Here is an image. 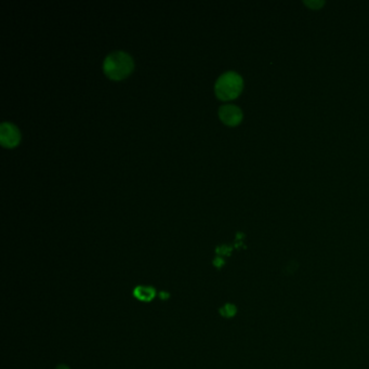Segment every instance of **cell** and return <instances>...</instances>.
Segmentation results:
<instances>
[{"instance_id": "1", "label": "cell", "mask_w": 369, "mask_h": 369, "mask_svg": "<svg viewBox=\"0 0 369 369\" xmlns=\"http://www.w3.org/2000/svg\"><path fill=\"white\" fill-rule=\"evenodd\" d=\"M133 59L124 51H114L109 53L103 62L105 75L113 81H122L133 71Z\"/></svg>"}, {"instance_id": "2", "label": "cell", "mask_w": 369, "mask_h": 369, "mask_svg": "<svg viewBox=\"0 0 369 369\" xmlns=\"http://www.w3.org/2000/svg\"><path fill=\"white\" fill-rule=\"evenodd\" d=\"M243 78L237 73L226 72L218 78L215 85V92L220 100L228 101L239 95L243 90Z\"/></svg>"}, {"instance_id": "3", "label": "cell", "mask_w": 369, "mask_h": 369, "mask_svg": "<svg viewBox=\"0 0 369 369\" xmlns=\"http://www.w3.org/2000/svg\"><path fill=\"white\" fill-rule=\"evenodd\" d=\"M21 140V133L15 125L11 123H3L0 126V143L4 147H15Z\"/></svg>"}, {"instance_id": "4", "label": "cell", "mask_w": 369, "mask_h": 369, "mask_svg": "<svg viewBox=\"0 0 369 369\" xmlns=\"http://www.w3.org/2000/svg\"><path fill=\"white\" fill-rule=\"evenodd\" d=\"M219 117L227 126H236L242 122V109L233 104H225L219 108Z\"/></svg>"}, {"instance_id": "5", "label": "cell", "mask_w": 369, "mask_h": 369, "mask_svg": "<svg viewBox=\"0 0 369 369\" xmlns=\"http://www.w3.org/2000/svg\"><path fill=\"white\" fill-rule=\"evenodd\" d=\"M133 295L135 298L139 299V300L144 301V302H149L155 298L156 292H155V289L151 286H139L134 289Z\"/></svg>"}, {"instance_id": "6", "label": "cell", "mask_w": 369, "mask_h": 369, "mask_svg": "<svg viewBox=\"0 0 369 369\" xmlns=\"http://www.w3.org/2000/svg\"><path fill=\"white\" fill-rule=\"evenodd\" d=\"M220 313L224 316V317H233L236 314V306L233 304H225L221 310Z\"/></svg>"}, {"instance_id": "7", "label": "cell", "mask_w": 369, "mask_h": 369, "mask_svg": "<svg viewBox=\"0 0 369 369\" xmlns=\"http://www.w3.org/2000/svg\"><path fill=\"white\" fill-rule=\"evenodd\" d=\"M305 4L308 5V6H312V5H313V6H316V8H317V7H321L324 3H316V4H315V3H305Z\"/></svg>"}, {"instance_id": "8", "label": "cell", "mask_w": 369, "mask_h": 369, "mask_svg": "<svg viewBox=\"0 0 369 369\" xmlns=\"http://www.w3.org/2000/svg\"><path fill=\"white\" fill-rule=\"evenodd\" d=\"M55 369H71V368H69V367L66 366V365H64V364H61V365H59Z\"/></svg>"}]
</instances>
